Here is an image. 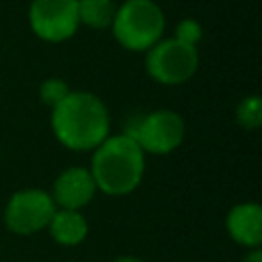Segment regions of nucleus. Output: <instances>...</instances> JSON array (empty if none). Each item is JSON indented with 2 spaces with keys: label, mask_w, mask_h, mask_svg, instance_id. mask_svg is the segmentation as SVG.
Returning <instances> with one entry per match:
<instances>
[{
  "label": "nucleus",
  "mask_w": 262,
  "mask_h": 262,
  "mask_svg": "<svg viewBox=\"0 0 262 262\" xmlns=\"http://www.w3.org/2000/svg\"><path fill=\"white\" fill-rule=\"evenodd\" d=\"M108 111L104 102L90 92H68L51 108V129L57 141L72 151L96 149L108 137Z\"/></svg>",
  "instance_id": "1"
},
{
  "label": "nucleus",
  "mask_w": 262,
  "mask_h": 262,
  "mask_svg": "<svg viewBox=\"0 0 262 262\" xmlns=\"http://www.w3.org/2000/svg\"><path fill=\"white\" fill-rule=\"evenodd\" d=\"M199 68L196 47L186 45L178 39H160L147 49L145 70L147 74L166 86H176L194 76Z\"/></svg>",
  "instance_id": "4"
},
{
  "label": "nucleus",
  "mask_w": 262,
  "mask_h": 262,
  "mask_svg": "<svg viewBox=\"0 0 262 262\" xmlns=\"http://www.w3.org/2000/svg\"><path fill=\"white\" fill-rule=\"evenodd\" d=\"M113 0H78V18L90 29H106L115 18Z\"/></svg>",
  "instance_id": "11"
},
{
  "label": "nucleus",
  "mask_w": 262,
  "mask_h": 262,
  "mask_svg": "<svg viewBox=\"0 0 262 262\" xmlns=\"http://www.w3.org/2000/svg\"><path fill=\"white\" fill-rule=\"evenodd\" d=\"M55 211L57 209L49 192L41 188H25L10 196L4 211V221L10 231L31 235L45 229Z\"/></svg>",
  "instance_id": "6"
},
{
  "label": "nucleus",
  "mask_w": 262,
  "mask_h": 262,
  "mask_svg": "<svg viewBox=\"0 0 262 262\" xmlns=\"http://www.w3.org/2000/svg\"><path fill=\"white\" fill-rule=\"evenodd\" d=\"M227 233L246 248H258L262 242V207L256 203L235 205L227 215Z\"/></svg>",
  "instance_id": "9"
},
{
  "label": "nucleus",
  "mask_w": 262,
  "mask_h": 262,
  "mask_svg": "<svg viewBox=\"0 0 262 262\" xmlns=\"http://www.w3.org/2000/svg\"><path fill=\"white\" fill-rule=\"evenodd\" d=\"M68 92H70L68 84H66L63 80H59V78H49V80H45V82L41 84V88H39L41 102L47 104V106H51V108L57 106V104L68 96Z\"/></svg>",
  "instance_id": "13"
},
{
  "label": "nucleus",
  "mask_w": 262,
  "mask_h": 262,
  "mask_svg": "<svg viewBox=\"0 0 262 262\" xmlns=\"http://www.w3.org/2000/svg\"><path fill=\"white\" fill-rule=\"evenodd\" d=\"M29 25L43 41H66L80 25L78 0H33L29 6Z\"/></svg>",
  "instance_id": "7"
},
{
  "label": "nucleus",
  "mask_w": 262,
  "mask_h": 262,
  "mask_svg": "<svg viewBox=\"0 0 262 262\" xmlns=\"http://www.w3.org/2000/svg\"><path fill=\"white\" fill-rule=\"evenodd\" d=\"M201 37H203V29H201V25L194 18H184V20H180L176 25L174 39H178V41H182L186 45L196 47V43L201 41Z\"/></svg>",
  "instance_id": "14"
},
{
  "label": "nucleus",
  "mask_w": 262,
  "mask_h": 262,
  "mask_svg": "<svg viewBox=\"0 0 262 262\" xmlns=\"http://www.w3.org/2000/svg\"><path fill=\"white\" fill-rule=\"evenodd\" d=\"M242 262H262V252H260L258 248H252V252H250Z\"/></svg>",
  "instance_id": "15"
},
{
  "label": "nucleus",
  "mask_w": 262,
  "mask_h": 262,
  "mask_svg": "<svg viewBox=\"0 0 262 262\" xmlns=\"http://www.w3.org/2000/svg\"><path fill=\"white\" fill-rule=\"evenodd\" d=\"M92 151L90 174L98 190L121 196L139 186L145 170V154L129 135L106 137Z\"/></svg>",
  "instance_id": "2"
},
{
  "label": "nucleus",
  "mask_w": 262,
  "mask_h": 262,
  "mask_svg": "<svg viewBox=\"0 0 262 262\" xmlns=\"http://www.w3.org/2000/svg\"><path fill=\"white\" fill-rule=\"evenodd\" d=\"M47 227L51 237L61 246H78L88 233L86 219L82 217L80 211H72V209L55 211Z\"/></svg>",
  "instance_id": "10"
},
{
  "label": "nucleus",
  "mask_w": 262,
  "mask_h": 262,
  "mask_svg": "<svg viewBox=\"0 0 262 262\" xmlns=\"http://www.w3.org/2000/svg\"><path fill=\"white\" fill-rule=\"evenodd\" d=\"M115 262H141L139 258H133V256H121V258H117Z\"/></svg>",
  "instance_id": "16"
},
{
  "label": "nucleus",
  "mask_w": 262,
  "mask_h": 262,
  "mask_svg": "<svg viewBox=\"0 0 262 262\" xmlns=\"http://www.w3.org/2000/svg\"><path fill=\"white\" fill-rule=\"evenodd\" d=\"M235 119L244 129H258L262 125V98L260 96H246L235 111Z\"/></svg>",
  "instance_id": "12"
},
{
  "label": "nucleus",
  "mask_w": 262,
  "mask_h": 262,
  "mask_svg": "<svg viewBox=\"0 0 262 262\" xmlns=\"http://www.w3.org/2000/svg\"><path fill=\"white\" fill-rule=\"evenodd\" d=\"M115 39L131 51H147L154 47L166 27L162 8L154 0H125L113 18Z\"/></svg>",
  "instance_id": "3"
},
{
  "label": "nucleus",
  "mask_w": 262,
  "mask_h": 262,
  "mask_svg": "<svg viewBox=\"0 0 262 262\" xmlns=\"http://www.w3.org/2000/svg\"><path fill=\"white\" fill-rule=\"evenodd\" d=\"M125 135H129L141 147L143 154L147 151V154L164 156L174 151L182 143L184 121L178 113L160 108L135 119V123L129 127Z\"/></svg>",
  "instance_id": "5"
},
{
  "label": "nucleus",
  "mask_w": 262,
  "mask_h": 262,
  "mask_svg": "<svg viewBox=\"0 0 262 262\" xmlns=\"http://www.w3.org/2000/svg\"><path fill=\"white\" fill-rule=\"evenodd\" d=\"M96 192V184L92 180L90 170L86 168H68L53 182V203L61 209L80 211L84 205L92 201Z\"/></svg>",
  "instance_id": "8"
}]
</instances>
